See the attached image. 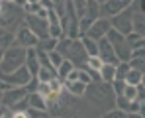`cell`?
Segmentation results:
<instances>
[{"label":"cell","instance_id":"cell-1","mask_svg":"<svg viewBox=\"0 0 145 118\" xmlns=\"http://www.w3.org/2000/svg\"><path fill=\"white\" fill-rule=\"evenodd\" d=\"M25 53H27V47L16 45V44L6 47L4 55H2V61H0V71L2 73H10V71L22 67L25 63Z\"/></svg>","mask_w":145,"mask_h":118},{"label":"cell","instance_id":"cell-2","mask_svg":"<svg viewBox=\"0 0 145 118\" xmlns=\"http://www.w3.org/2000/svg\"><path fill=\"white\" fill-rule=\"evenodd\" d=\"M24 16H25L24 8L16 6L14 2L2 0V10H0V26L2 28H8V30L18 28L20 26V20H24Z\"/></svg>","mask_w":145,"mask_h":118},{"label":"cell","instance_id":"cell-3","mask_svg":"<svg viewBox=\"0 0 145 118\" xmlns=\"http://www.w3.org/2000/svg\"><path fill=\"white\" fill-rule=\"evenodd\" d=\"M104 38L112 44L114 51H116V57H118L120 61H127V59L131 57V47H129V44H127V40H125L123 34H120V32L114 30V28H110Z\"/></svg>","mask_w":145,"mask_h":118},{"label":"cell","instance_id":"cell-4","mask_svg":"<svg viewBox=\"0 0 145 118\" xmlns=\"http://www.w3.org/2000/svg\"><path fill=\"white\" fill-rule=\"evenodd\" d=\"M84 94H86L92 102H96V104H104L106 100H112V98H114V93L110 91V83H100V85H96V83L92 81V83L86 85Z\"/></svg>","mask_w":145,"mask_h":118},{"label":"cell","instance_id":"cell-5","mask_svg":"<svg viewBox=\"0 0 145 118\" xmlns=\"http://www.w3.org/2000/svg\"><path fill=\"white\" fill-rule=\"evenodd\" d=\"M29 79H31V75H29L27 67H25V63L22 67H18V69L10 71V73H2L0 71V81L8 83L10 87H25Z\"/></svg>","mask_w":145,"mask_h":118},{"label":"cell","instance_id":"cell-6","mask_svg":"<svg viewBox=\"0 0 145 118\" xmlns=\"http://www.w3.org/2000/svg\"><path fill=\"white\" fill-rule=\"evenodd\" d=\"M25 26L37 36V40H45V38H51L49 36V24L47 18H39L37 14H25L24 16Z\"/></svg>","mask_w":145,"mask_h":118},{"label":"cell","instance_id":"cell-7","mask_svg":"<svg viewBox=\"0 0 145 118\" xmlns=\"http://www.w3.org/2000/svg\"><path fill=\"white\" fill-rule=\"evenodd\" d=\"M14 44L22 47H35L37 45V36L25 26V24H20L14 32Z\"/></svg>","mask_w":145,"mask_h":118},{"label":"cell","instance_id":"cell-8","mask_svg":"<svg viewBox=\"0 0 145 118\" xmlns=\"http://www.w3.org/2000/svg\"><path fill=\"white\" fill-rule=\"evenodd\" d=\"M110 26L114 28V30H118L120 34H129L131 32V10L129 8H125V10H121L118 14H114V16H110Z\"/></svg>","mask_w":145,"mask_h":118},{"label":"cell","instance_id":"cell-9","mask_svg":"<svg viewBox=\"0 0 145 118\" xmlns=\"http://www.w3.org/2000/svg\"><path fill=\"white\" fill-rule=\"evenodd\" d=\"M110 28H112V26H110V18H108V16H98L96 20L88 26V30H86L84 34H86L88 38H92V40L98 42L100 38L106 36V32H108Z\"/></svg>","mask_w":145,"mask_h":118},{"label":"cell","instance_id":"cell-10","mask_svg":"<svg viewBox=\"0 0 145 118\" xmlns=\"http://www.w3.org/2000/svg\"><path fill=\"white\" fill-rule=\"evenodd\" d=\"M67 59H71L72 63H74V67H82L84 65V61H86V51H84V47L80 44V40L78 38H74L71 42V47H69V51H67V55H65Z\"/></svg>","mask_w":145,"mask_h":118},{"label":"cell","instance_id":"cell-11","mask_svg":"<svg viewBox=\"0 0 145 118\" xmlns=\"http://www.w3.org/2000/svg\"><path fill=\"white\" fill-rule=\"evenodd\" d=\"M98 57L102 59V63H112V65H116L120 59L116 57V51H114V47L112 44L106 40V38H100L98 40Z\"/></svg>","mask_w":145,"mask_h":118},{"label":"cell","instance_id":"cell-12","mask_svg":"<svg viewBox=\"0 0 145 118\" xmlns=\"http://www.w3.org/2000/svg\"><path fill=\"white\" fill-rule=\"evenodd\" d=\"M25 94H27V89L25 87H8L2 93V104L4 106H14L18 100L24 98Z\"/></svg>","mask_w":145,"mask_h":118},{"label":"cell","instance_id":"cell-13","mask_svg":"<svg viewBox=\"0 0 145 118\" xmlns=\"http://www.w3.org/2000/svg\"><path fill=\"white\" fill-rule=\"evenodd\" d=\"M47 24H49V36H51V38L59 40V38L65 36L63 26H61V18H59V14H57L53 8H49V10H47Z\"/></svg>","mask_w":145,"mask_h":118},{"label":"cell","instance_id":"cell-14","mask_svg":"<svg viewBox=\"0 0 145 118\" xmlns=\"http://www.w3.org/2000/svg\"><path fill=\"white\" fill-rule=\"evenodd\" d=\"M100 8H102V12L108 14V18H110V16L118 14V12H121V10L129 8V4L123 2V0H106L104 4H100Z\"/></svg>","mask_w":145,"mask_h":118},{"label":"cell","instance_id":"cell-15","mask_svg":"<svg viewBox=\"0 0 145 118\" xmlns=\"http://www.w3.org/2000/svg\"><path fill=\"white\" fill-rule=\"evenodd\" d=\"M25 67H27V71H29L31 77L37 75L39 59H37V49H35V47H27V53H25Z\"/></svg>","mask_w":145,"mask_h":118},{"label":"cell","instance_id":"cell-16","mask_svg":"<svg viewBox=\"0 0 145 118\" xmlns=\"http://www.w3.org/2000/svg\"><path fill=\"white\" fill-rule=\"evenodd\" d=\"M63 89L69 91L72 96H84L86 85H84L82 81H69V79H65V81H63Z\"/></svg>","mask_w":145,"mask_h":118},{"label":"cell","instance_id":"cell-17","mask_svg":"<svg viewBox=\"0 0 145 118\" xmlns=\"http://www.w3.org/2000/svg\"><path fill=\"white\" fill-rule=\"evenodd\" d=\"M25 98H27V106H31V108H39V110H47V100H45V96H41L37 91L27 93V94H25Z\"/></svg>","mask_w":145,"mask_h":118},{"label":"cell","instance_id":"cell-18","mask_svg":"<svg viewBox=\"0 0 145 118\" xmlns=\"http://www.w3.org/2000/svg\"><path fill=\"white\" fill-rule=\"evenodd\" d=\"M100 81L102 83H112L114 79H116V65H112V63H102V67H100Z\"/></svg>","mask_w":145,"mask_h":118},{"label":"cell","instance_id":"cell-19","mask_svg":"<svg viewBox=\"0 0 145 118\" xmlns=\"http://www.w3.org/2000/svg\"><path fill=\"white\" fill-rule=\"evenodd\" d=\"M125 40L131 49H139V47H145V36L139 34V32H129L125 34Z\"/></svg>","mask_w":145,"mask_h":118},{"label":"cell","instance_id":"cell-20","mask_svg":"<svg viewBox=\"0 0 145 118\" xmlns=\"http://www.w3.org/2000/svg\"><path fill=\"white\" fill-rule=\"evenodd\" d=\"M123 81L127 83V85H139V83H143V71L141 69H127L125 73V77H123Z\"/></svg>","mask_w":145,"mask_h":118},{"label":"cell","instance_id":"cell-21","mask_svg":"<svg viewBox=\"0 0 145 118\" xmlns=\"http://www.w3.org/2000/svg\"><path fill=\"white\" fill-rule=\"evenodd\" d=\"M14 44V32L0 26V49H6Z\"/></svg>","mask_w":145,"mask_h":118},{"label":"cell","instance_id":"cell-22","mask_svg":"<svg viewBox=\"0 0 145 118\" xmlns=\"http://www.w3.org/2000/svg\"><path fill=\"white\" fill-rule=\"evenodd\" d=\"M131 32L143 34V12H133L131 10Z\"/></svg>","mask_w":145,"mask_h":118},{"label":"cell","instance_id":"cell-23","mask_svg":"<svg viewBox=\"0 0 145 118\" xmlns=\"http://www.w3.org/2000/svg\"><path fill=\"white\" fill-rule=\"evenodd\" d=\"M71 69H74V63H72L71 59H67V57H65V59H63V63L57 67V77L63 81V79H65V77L71 73Z\"/></svg>","mask_w":145,"mask_h":118},{"label":"cell","instance_id":"cell-24","mask_svg":"<svg viewBox=\"0 0 145 118\" xmlns=\"http://www.w3.org/2000/svg\"><path fill=\"white\" fill-rule=\"evenodd\" d=\"M35 77H37V81H41V83H47V81H51V79H53V77H57V71L47 69V67H39Z\"/></svg>","mask_w":145,"mask_h":118},{"label":"cell","instance_id":"cell-25","mask_svg":"<svg viewBox=\"0 0 145 118\" xmlns=\"http://www.w3.org/2000/svg\"><path fill=\"white\" fill-rule=\"evenodd\" d=\"M55 45H57L55 38H45V40H37L35 49H39V51H51V49H55Z\"/></svg>","mask_w":145,"mask_h":118},{"label":"cell","instance_id":"cell-26","mask_svg":"<svg viewBox=\"0 0 145 118\" xmlns=\"http://www.w3.org/2000/svg\"><path fill=\"white\" fill-rule=\"evenodd\" d=\"M121 96L125 98V100H137V85H127L125 83V87H123V91H121Z\"/></svg>","mask_w":145,"mask_h":118},{"label":"cell","instance_id":"cell-27","mask_svg":"<svg viewBox=\"0 0 145 118\" xmlns=\"http://www.w3.org/2000/svg\"><path fill=\"white\" fill-rule=\"evenodd\" d=\"M47 57H49V61H51V65H53L55 69H57V67L63 63V59H65V57H63V55H61L57 49H51V51H47Z\"/></svg>","mask_w":145,"mask_h":118},{"label":"cell","instance_id":"cell-28","mask_svg":"<svg viewBox=\"0 0 145 118\" xmlns=\"http://www.w3.org/2000/svg\"><path fill=\"white\" fill-rule=\"evenodd\" d=\"M45 118L49 116V110H39V108H31V106H27L25 108V118Z\"/></svg>","mask_w":145,"mask_h":118},{"label":"cell","instance_id":"cell-29","mask_svg":"<svg viewBox=\"0 0 145 118\" xmlns=\"http://www.w3.org/2000/svg\"><path fill=\"white\" fill-rule=\"evenodd\" d=\"M127 65H129L131 69H141V71H143L145 57H129V59H127Z\"/></svg>","mask_w":145,"mask_h":118},{"label":"cell","instance_id":"cell-30","mask_svg":"<svg viewBox=\"0 0 145 118\" xmlns=\"http://www.w3.org/2000/svg\"><path fill=\"white\" fill-rule=\"evenodd\" d=\"M127 69H129L127 61H118V63H116V79H123L125 73H127Z\"/></svg>","mask_w":145,"mask_h":118},{"label":"cell","instance_id":"cell-31","mask_svg":"<svg viewBox=\"0 0 145 118\" xmlns=\"http://www.w3.org/2000/svg\"><path fill=\"white\" fill-rule=\"evenodd\" d=\"M102 116H106V118H125V116H127V112L116 106V108H112V110H108V112H104Z\"/></svg>","mask_w":145,"mask_h":118},{"label":"cell","instance_id":"cell-32","mask_svg":"<svg viewBox=\"0 0 145 118\" xmlns=\"http://www.w3.org/2000/svg\"><path fill=\"white\" fill-rule=\"evenodd\" d=\"M129 6H131L135 12H143V0H133Z\"/></svg>","mask_w":145,"mask_h":118},{"label":"cell","instance_id":"cell-33","mask_svg":"<svg viewBox=\"0 0 145 118\" xmlns=\"http://www.w3.org/2000/svg\"><path fill=\"white\" fill-rule=\"evenodd\" d=\"M39 4H41V6H43V8H53V0H39Z\"/></svg>","mask_w":145,"mask_h":118},{"label":"cell","instance_id":"cell-34","mask_svg":"<svg viewBox=\"0 0 145 118\" xmlns=\"http://www.w3.org/2000/svg\"><path fill=\"white\" fill-rule=\"evenodd\" d=\"M14 4H16V6H20V8H24L25 4H27V0H14Z\"/></svg>","mask_w":145,"mask_h":118},{"label":"cell","instance_id":"cell-35","mask_svg":"<svg viewBox=\"0 0 145 118\" xmlns=\"http://www.w3.org/2000/svg\"><path fill=\"white\" fill-rule=\"evenodd\" d=\"M2 114H4V108H2V104H0V118H2Z\"/></svg>","mask_w":145,"mask_h":118},{"label":"cell","instance_id":"cell-36","mask_svg":"<svg viewBox=\"0 0 145 118\" xmlns=\"http://www.w3.org/2000/svg\"><path fill=\"white\" fill-rule=\"evenodd\" d=\"M2 55H4V49H0V61H2Z\"/></svg>","mask_w":145,"mask_h":118},{"label":"cell","instance_id":"cell-37","mask_svg":"<svg viewBox=\"0 0 145 118\" xmlns=\"http://www.w3.org/2000/svg\"><path fill=\"white\" fill-rule=\"evenodd\" d=\"M96 2H98V4H104V2H106V0H96Z\"/></svg>","mask_w":145,"mask_h":118},{"label":"cell","instance_id":"cell-38","mask_svg":"<svg viewBox=\"0 0 145 118\" xmlns=\"http://www.w3.org/2000/svg\"><path fill=\"white\" fill-rule=\"evenodd\" d=\"M2 93H4V91H0V104H2Z\"/></svg>","mask_w":145,"mask_h":118},{"label":"cell","instance_id":"cell-39","mask_svg":"<svg viewBox=\"0 0 145 118\" xmlns=\"http://www.w3.org/2000/svg\"><path fill=\"white\" fill-rule=\"evenodd\" d=\"M27 2H39V0H27Z\"/></svg>","mask_w":145,"mask_h":118},{"label":"cell","instance_id":"cell-40","mask_svg":"<svg viewBox=\"0 0 145 118\" xmlns=\"http://www.w3.org/2000/svg\"><path fill=\"white\" fill-rule=\"evenodd\" d=\"M0 10H2V0H0Z\"/></svg>","mask_w":145,"mask_h":118},{"label":"cell","instance_id":"cell-41","mask_svg":"<svg viewBox=\"0 0 145 118\" xmlns=\"http://www.w3.org/2000/svg\"><path fill=\"white\" fill-rule=\"evenodd\" d=\"M6 2H14V0H6Z\"/></svg>","mask_w":145,"mask_h":118}]
</instances>
